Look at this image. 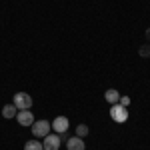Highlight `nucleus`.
I'll return each mask as SVG.
<instances>
[{
  "instance_id": "nucleus-1",
  "label": "nucleus",
  "mask_w": 150,
  "mask_h": 150,
  "mask_svg": "<svg viewBox=\"0 0 150 150\" xmlns=\"http://www.w3.org/2000/svg\"><path fill=\"white\" fill-rule=\"evenodd\" d=\"M12 104H14L16 108H20V110H28V108H32V96L26 94V92H16Z\"/></svg>"
},
{
  "instance_id": "nucleus-2",
  "label": "nucleus",
  "mask_w": 150,
  "mask_h": 150,
  "mask_svg": "<svg viewBox=\"0 0 150 150\" xmlns=\"http://www.w3.org/2000/svg\"><path fill=\"white\" fill-rule=\"evenodd\" d=\"M50 128L52 124H48V120H34V124H32V134L38 136V138H44L50 134Z\"/></svg>"
},
{
  "instance_id": "nucleus-3",
  "label": "nucleus",
  "mask_w": 150,
  "mask_h": 150,
  "mask_svg": "<svg viewBox=\"0 0 150 150\" xmlns=\"http://www.w3.org/2000/svg\"><path fill=\"white\" fill-rule=\"evenodd\" d=\"M110 116H112L114 122L122 124V122H126V120H128V108L120 106V104H112V108H110Z\"/></svg>"
},
{
  "instance_id": "nucleus-4",
  "label": "nucleus",
  "mask_w": 150,
  "mask_h": 150,
  "mask_svg": "<svg viewBox=\"0 0 150 150\" xmlns=\"http://www.w3.org/2000/svg\"><path fill=\"white\" fill-rule=\"evenodd\" d=\"M16 120H18L20 126H32V124H34V116H32L30 110H20V112L16 114Z\"/></svg>"
},
{
  "instance_id": "nucleus-5",
  "label": "nucleus",
  "mask_w": 150,
  "mask_h": 150,
  "mask_svg": "<svg viewBox=\"0 0 150 150\" xmlns=\"http://www.w3.org/2000/svg\"><path fill=\"white\" fill-rule=\"evenodd\" d=\"M44 150H58L60 148V136L58 134H48L44 136Z\"/></svg>"
},
{
  "instance_id": "nucleus-6",
  "label": "nucleus",
  "mask_w": 150,
  "mask_h": 150,
  "mask_svg": "<svg viewBox=\"0 0 150 150\" xmlns=\"http://www.w3.org/2000/svg\"><path fill=\"white\" fill-rule=\"evenodd\" d=\"M52 128L56 130L58 134H64V132L68 130V118H64V116H58L56 120L52 122Z\"/></svg>"
},
{
  "instance_id": "nucleus-7",
  "label": "nucleus",
  "mask_w": 150,
  "mask_h": 150,
  "mask_svg": "<svg viewBox=\"0 0 150 150\" xmlns=\"http://www.w3.org/2000/svg\"><path fill=\"white\" fill-rule=\"evenodd\" d=\"M66 148L68 150H86V146H84V140L80 136H74V138H68Z\"/></svg>"
},
{
  "instance_id": "nucleus-8",
  "label": "nucleus",
  "mask_w": 150,
  "mask_h": 150,
  "mask_svg": "<svg viewBox=\"0 0 150 150\" xmlns=\"http://www.w3.org/2000/svg\"><path fill=\"white\" fill-rule=\"evenodd\" d=\"M104 98H106V102H108V104H118L120 94H118V90L110 88V90H106V92H104Z\"/></svg>"
},
{
  "instance_id": "nucleus-9",
  "label": "nucleus",
  "mask_w": 150,
  "mask_h": 150,
  "mask_svg": "<svg viewBox=\"0 0 150 150\" xmlns=\"http://www.w3.org/2000/svg\"><path fill=\"white\" fill-rule=\"evenodd\" d=\"M2 116H4V118H14V116H16V106H14V104H6V106L2 108Z\"/></svg>"
},
{
  "instance_id": "nucleus-10",
  "label": "nucleus",
  "mask_w": 150,
  "mask_h": 150,
  "mask_svg": "<svg viewBox=\"0 0 150 150\" xmlns=\"http://www.w3.org/2000/svg\"><path fill=\"white\" fill-rule=\"evenodd\" d=\"M24 150H44V146L38 142V140H28L24 144Z\"/></svg>"
},
{
  "instance_id": "nucleus-11",
  "label": "nucleus",
  "mask_w": 150,
  "mask_h": 150,
  "mask_svg": "<svg viewBox=\"0 0 150 150\" xmlns=\"http://www.w3.org/2000/svg\"><path fill=\"white\" fill-rule=\"evenodd\" d=\"M86 134H88V126H86V124H78V126H76V136L84 138Z\"/></svg>"
},
{
  "instance_id": "nucleus-12",
  "label": "nucleus",
  "mask_w": 150,
  "mask_h": 150,
  "mask_svg": "<svg viewBox=\"0 0 150 150\" xmlns=\"http://www.w3.org/2000/svg\"><path fill=\"white\" fill-rule=\"evenodd\" d=\"M138 52H140V56H146V58H148L150 56V46H148V44H144V46H140Z\"/></svg>"
},
{
  "instance_id": "nucleus-13",
  "label": "nucleus",
  "mask_w": 150,
  "mask_h": 150,
  "mask_svg": "<svg viewBox=\"0 0 150 150\" xmlns=\"http://www.w3.org/2000/svg\"><path fill=\"white\" fill-rule=\"evenodd\" d=\"M118 104H120V106H124V108H128V106H130V98H128V96H120Z\"/></svg>"
},
{
  "instance_id": "nucleus-14",
  "label": "nucleus",
  "mask_w": 150,
  "mask_h": 150,
  "mask_svg": "<svg viewBox=\"0 0 150 150\" xmlns=\"http://www.w3.org/2000/svg\"><path fill=\"white\" fill-rule=\"evenodd\" d=\"M146 40H148V42H150V28H148V30H146Z\"/></svg>"
}]
</instances>
